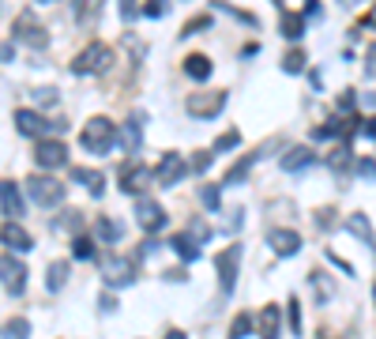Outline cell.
Masks as SVG:
<instances>
[{"mask_svg":"<svg viewBox=\"0 0 376 339\" xmlns=\"http://www.w3.org/2000/svg\"><path fill=\"white\" fill-rule=\"evenodd\" d=\"M113 140H117V125L109 117H91L83 125V147L91 155H109L113 151Z\"/></svg>","mask_w":376,"mask_h":339,"instance_id":"cell-1","label":"cell"},{"mask_svg":"<svg viewBox=\"0 0 376 339\" xmlns=\"http://www.w3.org/2000/svg\"><path fill=\"white\" fill-rule=\"evenodd\" d=\"M109 64H113V49L102 46V42H91V46L80 49V57L72 61V72L75 75H102V72H109Z\"/></svg>","mask_w":376,"mask_h":339,"instance_id":"cell-2","label":"cell"},{"mask_svg":"<svg viewBox=\"0 0 376 339\" xmlns=\"http://www.w3.org/2000/svg\"><path fill=\"white\" fill-rule=\"evenodd\" d=\"M27 196L42 207H53V204H64V185L57 178H49V173H35V178L27 181Z\"/></svg>","mask_w":376,"mask_h":339,"instance_id":"cell-3","label":"cell"},{"mask_svg":"<svg viewBox=\"0 0 376 339\" xmlns=\"http://www.w3.org/2000/svg\"><path fill=\"white\" fill-rule=\"evenodd\" d=\"M15 125H19V132L23 136H35L42 140L46 132H64V117H53V121H46V117H38L35 109H15Z\"/></svg>","mask_w":376,"mask_h":339,"instance_id":"cell-4","label":"cell"},{"mask_svg":"<svg viewBox=\"0 0 376 339\" xmlns=\"http://www.w3.org/2000/svg\"><path fill=\"white\" fill-rule=\"evenodd\" d=\"M0 283H4V290L8 294H23V287H27V264L19 257H12V253H4L0 257Z\"/></svg>","mask_w":376,"mask_h":339,"instance_id":"cell-5","label":"cell"},{"mask_svg":"<svg viewBox=\"0 0 376 339\" xmlns=\"http://www.w3.org/2000/svg\"><path fill=\"white\" fill-rule=\"evenodd\" d=\"M215 268H218V287H223V294H234V287H237V268H241V245H230L226 253H218Z\"/></svg>","mask_w":376,"mask_h":339,"instance_id":"cell-6","label":"cell"},{"mask_svg":"<svg viewBox=\"0 0 376 339\" xmlns=\"http://www.w3.org/2000/svg\"><path fill=\"white\" fill-rule=\"evenodd\" d=\"M35 162L42 170H57L68 162V147L61 144V140H49V136H42L38 144H35Z\"/></svg>","mask_w":376,"mask_h":339,"instance_id":"cell-7","label":"cell"},{"mask_svg":"<svg viewBox=\"0 0 376 339\" xmlns=\"http://www.w3.org/2000/svg\"><path fill=\"white\" fill-rule=\"evenodd\" d=\"M120 192H128V196H143L147 192V185L154 181V170H147V166H139V162H132V166H125L120 170Z\"/></svg>","mask_w":376,"mask_h":339,"instance_id":"cell-8","label":"cell"},{"mask_svg":"<svg viewBox=\"0 0 376 339\" xmlns=\"http://www.w3.org/2000/svg\"><path fill=\"white\" fill-rule=\"evenodd\" d=\"M188 173V159H181L177 151H170V155H162L158 170H154V181L162 185V189H170V185H177Z\"/></svg>","mask_w":376,"mask_h":339,"instance_id":"cell-9","label":"cell"},{"mask_svg":"<svg viewBox=\"0 0 376 339\" xmlns=\"http://www.w3.org/2000/svg\"><path fill=\"white\" fill-rule=\"evenodd\" d=\"M98 268H102V279L109 283V287H128V283L136 279V268H132L128 260H120V257L98 260Z\"/></svg>","mask_w":376,"mask_h":339,"instance_id":"cell-10","label":"cell"},{"mask_svg":"<svg viewBox=\"0 0 376 339\" xmlns=\"http://www.w3.org/2000/svg\"><path fill=\"white\" fill-rule=\"evenodd\" d=\"M15 38L19 42H27V46H35V49H46V27L38 23V16H30V12H23L15 19Z\"/></svg>","mask_w":376,"mask_h":339,"instance_id":"cell-11","label":"cell"},{"mask_svg":"<svg viewBox=\"0 0 376 339\" xmlns=\"http://www.w3.org/2000/svg\"><path fill=\"white\" fill-rule=\"evenodd\" d=\"M0 242L12 249V253H27V249H35V238H30L19 223H4V226H0Z\"/></svg>","mask_w":376,"mask_h":339,"instance_id":"cell-12","label":"cell"},{"mask_svg":"<svg viewBox=\"0 0 376 339\" xmlns=\"http://www.w3.org/2000/svg\"><path fill=\"white\" fill-rule=\"evenodd\" d=\"M136 218H139L143 230H151V234L165 226V211H162V207L154 204V200H139V204H136Z\"/></svg>","mask_w":376,"mask_h":339,"instance_id":"cell-13","label":"cell"},{"mask_svg":"<svg viewBox=\"0 0 376 339\" xmlns=\"http://www.w3.org/2000/svg\"><path fill=\"white\" fill-rule=\"evenodd\" d=\"M268 245L279 257H294L297 249H301V234H297V230H271L268 234Z\"/></svg>","mask_w":376,"mask_h":339,"instance_id":"cell-14","label":"cell"},{"mask_svg":"<svg viewBox=\"0 0 376 339\" xmlns=\"http://www.w3.org/2000/svg\"><path fill=\"white\" fill-rule=\"evenodd\" d=\"M0 207H4V211L8 215H12V218H19V215H23V192H19V185L15 181H0Z\"/></svg>","mask_w":376,"mask_h":339,"instance_id":"cell-15","label":"cell"},{"mask_svg":"<svg viewBox=\"0 0 376 339\" xmlns=\"http://www.w3.org/2000/svg\"><path fill=\"white\" fill-rule=\"evenodd\" d=\"M223 102H226L223 91H218V94H192V98H188V109H192L196 117H215Z\"/></svg>","mask_w":376,"mask_h":339,"instance_id":"cell-16","label":"cell"},{"mask_svg":"<svg viewBox=\"0 0 376 339\" xmlns=\"http://www.w3.org/2000/svg\"><path fill=\"white\" fill-rule=\"evenodd\" d=\"M313 147H290V151H286V155H282V162H279V166L286 170V173H297V170H305V166H313Z\"/></svg>","mask_w":376,"mask_h":339,"instance_id":"cell-17","label":"cell"},{"mask_svg":"<svg viewBox=\"0 0 376 339\" xmlns=\"http://www.w3.org/2000/svg\"><path fill=\"white\" fill-rule=\"evenodd\" d=\"M94 238H98V242H109V245H113V242L125 238V226H120L117 218H109V215H98V218H94Z\"/></svg>","mask_w":376,"mask_h":339,"instance_id":"cell-18","label":"cell"},{"mask_svg":"<svg viewBox=\"0 0 376 339\" xmlns=\"http://www.w3.org/2000/svg\"><path fill=\"white\" fill-rule=\"evenodd\" d=\"M184 75L188 80H211V57H203V53H188L184 57Z\"/></svg>","mask_w":376,"mask_h":339,"instance_id":"cell-19","label":"cell"},{"mask_svg":"<svg viewBox=\"0 0 376 339\" xmlns=\"http://www.w3.org/2000/svg\"><path fill=\"white\" fill-rule=\"evenodd\" d=\"M173 253L192 264V260H200V242H196L192 234H177V238H173Z\"/></svg>","mask_w":376,"mask_h":339,"instance_id":"cell-20","label":"cell"},{"mask_svg":"<svg viewBox=\"0 0 376 339\" xmlns=\"http://www.w3.org/2000/svg\"><path fill=\"white\" fill-rule=\"evenodd\" d=\"M279 321H282L279 305H268V309L260 313V335L263 339H279Z\"/></svg>","mask_w":376,"mask_h":339,"instance_id":"cell-21","label":"cell"},{"mask_svg":"<svg viewBox=\"0 0 376 339\" xmlns=\"http://www.w3.org/2000/svg\"><path fill=\"white\" fill-rule=\"evenodd\" d=\"M279 30H282V35L290 38V42H297V38L305 35V19H301V12H286L282 23H279Z\"/></svg>","mask_w":376,"mask_h":339,"instance_id":"cell-22","label":"cell"},{"mask_svg":"<svg viewBox=\"0 0 376 339\" xmlns=\"http://www.w3.org/2000/svg\"><path fill=\"white\" fill-rule=\"evenodd\" d=\"M72 257L75 260H87V264H91V260L98 257V245H94V238H87V234H80L72 242Z\"/></svg>","mask_w":376,"mask_h":339,"instance_id":"cell-23","label":"cell"},{"mask_svg":"<svg viewBox=\"0 0 376 339\" xmlns=\"http://www.w3.org/2000/svg\"><path fill=\"white\" fill-rule=\"evenodd\" d=\"M68 283V264L64 260H57V264H49V276H46V290L61 294V287Z\"/></svg>","mask_w":376,"mask_h":339,"instance_id":"cell-24","label":"cell"},{"mask_svg":"<svg viewBox=\"0 0 376 339\" xmlns=\"http://www.w3.org/2000/svg\"><path fill=\"white\" fill-rule=\"evenodd\" d=\"M346 226H350V230L358 234V238H361V242L369 245V249H376V238H372V230H369V218H365V215H350V218H346Z\"/></svg>","mask_w":376,"mask_h":339,"instance_id":"cell-25","label":"cell"},{"mask_svg":"<svg viewBox=\"0 0 376 339\" xmlns=\"http://www.w3.org/2000/svg\"><path fill=\"white\" fill-rule=\"evenodd\" d=\"M139 125H143V113H136L125 128H120V136H125V147H128V151H139V144H143V140H139Z\"/></svg>","mask_w":376,"mask_h":339,"instance_id":"cell-26","label":"cell"},{"mask_svg":"<svg viewBox=\"0 0 376 339\" xmlns=\"http://www.w3.org/2000/svg\"><path fill=\"white\" fill-rule=\"evenodd\" d=\"M0 339H30V321H8L4 328H0Z\"/></svg>","mask_w":376,"mask_h":339,"instance_id":"cell-27","label":"cell"},{"mask_svg":"<svg viewBox=\"0 0 376 339\" xmlns=\"http://www.w3.org/2000/svg\"><path fill=\"white\" fill-rule=\"evenodd\" d=\"M252 328H256V321H252L249 313H241V316H234V324H230V339H245V335H252Z\"/></svg>","mask_w":376,"mask_h":339,"instance_id":"cell-28","label":"cell"},{"mask_svg":"<svg viewBox=\"0 0 376 339\" xmlns=\"http://www.w3.org/2000/svg\"><path fill=\"white\" fill-rule=\"evenodd\" d=\"M75 181L87 185L94 196H102V173H98V170H75Z\"/></svg>","mask_w":376,"mask_h":339,"instance_id":"cell-29","label":"cell"},{"mask_svg":"<svg viewBox=\"0 0 376 339\" xmlns=\"http://www.w3.org/2000/svg\"><path fill=\"white\" fill-rule=\"evenodd\" d=\"M301 68H305V49H290V53H286V57H282V72L297 75Z\"/></svg>","mask_w":376,"mask_h":339,"instance_id":"cell-30","label":"cell"},{"mask_svg":"<svg viewBox=\"0 0 376 339\" xmlns=\"http://www.w3.org/2000/svg\"><path fill=\"white\" fill-rule=\"evenodd\" d=\"M218 196H223V192H218V185H203V189H200V204L207 207V211H218V207H223Z\"/></svg>","mask_w":376,"mask_h":339,"instance_id":"cell-31","label":"cell"},{"mask_svg":"<svg viewBox=\"0 0 376 339\" xmlns=\"http://www.w3.org/2000/svg\"><path fill=\"white\" fill-rule=\"evenodd\" d=\"M102 0H75V19H94Z\"/></svg>","mask_w":376,"mask_h":339,"instance_id":"cell-32","label":"cell"},{"mask_svg":"<svg viewBox=\"0 0 376 339\" xmlns=\"http://www.w3.org/2000/svg\"><path fill=\"white\" fill-rule=\"evenodd\" d=\"M120 46L128 49V57H132V61H139V57H143V38H136V35H125V38H120Z\"/></svg>","mask_w":376,"mask_h":339,"instance_id":"cell-33","label":"cell"},{"mask_svg":"<svg viewBox=\"0 0 376 339\" xmlns=\"http://www.w3.org/2000/svg\"><path fill=\"white\" fill-rule=\"evenodd\" d=\"M211 159H215V147H211V151H196V155H192V162H188V166H192L196 173H203L207 166H211Z\"/></svg>","mask_w":376,"mask_h":339,"instance_id":"cell-34","label":"cell"},{"mask_svg":"<svg viewBox=\"0 0 376 339\" xmlns=\"http://www.w3.org/2000/svg\"><path fill=\"white\" fill-rule=\"evenodd\" d=\"M237 144H241V132H234V128H230V132H223V136H218L215 151H234Z\"/></svg>","mask_w":376,"mask_h":339,"instance_id":"cell-35","label":"cell"},{"mask_svg":"<svg viewBox=\"0 0 376 339\" xmlns=\"http://www.w3.org/2000/svg\"><path fill=\"white\" fill-rule=\"evenodd\" d=\"M203 27H211V16H196L192 23H188V27L181 30V38H188V35H200Z\"/></svg>","mask_w":376,"mask_h":339,"instance_id":"cell-36","label":"cell"},{"mask_svg":"<svg viewBox=\"0 0 376 339\" xmlns=\"http://www.w3.org/2000/svg\"><path fill=\"white\" fill-rule=\"evenodd\" d=\"M165 8H170V0H147V4H143V12H147L151 19H158V16H165Z\"/></svg>","mask_w":376,"mask_h":339,"instance_id":"cell-37","label":"cell"},{"mask_svg":"<svg viewBox=\"0 0 376 339\" xmlns=\"http://www.w3.org/2000/svg\"><path fill=\"white\" fill-rule=\"evenodd\" d=\"M290 328L294 332H301V302L290 298Z\"/></svg>","mask_w":376,"mask_h":339,"instance_id":"cell-38","label":"cell"},{"mask_svg":"<svg viewBox=\"0 0 376 339\" xmlns=\"http://www.w3.org/2000/svg\"><path fill=\"white\" fill-rule=\"evenodd\" d=\"M358 173H361V178H369V181H376V162L372 159H361L358 162Z\"/></svg>","mask_w":376,"mask_h":339,"instance_id":"cell-39","label":"cell"},{"mask_svg":"<svg viewBox=\"0 0 376 339\" xmlns=\"http://www.w3.org/2000/svg\"><path fill=\"white\" fill-rule=\"evenodd\" d=\"M117 8H120V19H132V16H136V0H117Z\"/></svg>","mask_w":376,"mask_h":339,"instance_id":"cell-40","label":"cell"},{"mask_svg":"<svg viewBox=\"0 0 376 339\" xmlns=\"http://www.w3.org/2000/svg\"><path fill=\"white\" fill-rule=\"evenodd\" d=\"M346 159H350V151H346V147H339L335 155H327V162H331V166H342V162H346Z\"/></svg>","mask_w":376,"mask_h":339,"instance_id":"cell-41","label":"cell"},{"mask_svg":"<svg viewBox=\"0 0 376 339\" xmlns=\"http://www.w3.org/2000/svg\"><path fill=\"white\" fill-rule=\"evenodd\" d=\"M53 98H57V91H35V94H30V102H53Z\"/></svg>","mask_w":376,"mask_h":339,"instance_id":"cell-42","label":"cell"},{"mask_svg":"<svg viewBox=\"0 0 376 339\" xmlns=\"http://www.w3.org/2000/svg\"><path fill=\"white\" fill-rule=\"evenodd\" d=\"M361 106H369V109H376V91H372V94H361Z\"/></svg>","mask_w":376,"mask_h":339,"instance_id":"cell-43","label":"cell"},{"mask_svg":"<svg viewBox=\"0 0 376 339\" xmlns=\"http://www.w3.org/2000/svg\"><path fill=\"white\" fill-rule=\"evenodd\" d=\"M165 339H188L184 332H177V328H173V332H165Z\"/></svg>","mask_w":376,"mask_h":339,"instance_id":"cell-44","label":"cell"},{"mask_svg":"<svg viewBox=\"0 0 376 339\" xmlns=\"http://www.w3.org/2000/svg\"><path fill=\"white\" fill-rule=\"evenodd\" d=\"M339 4H342V8H358L361 0H339Z\"/></svg>","mask_w":376,"mask_h":339,"instance_id":"cell-45","label":"cell"},{"mask_svg":"<svg viewBox=\"0 0 376 339\" xmlns=\"http://www.w3.org/2000/svg\"><path fill=\"white\" fill-rule=\"evenodd\" d=\"M369 27H376V4H372V12H369V19H365Z\"/></svg>","mask_w":376,"mask_h":339,"instance_id":"cell-46","label":"cell"},{"mask_svg":"<svg viewBox=\"0 0 376 339\" xmlns=\"http://www.w3.org/2000/svg\"><path fill=\"white\" fill-rule=\"evenodd\" d=\"M369 72H376V46H372V57H369Z\"/></svg>","mask_w":376,"mask_h":339,"instance_id":"cell-47","label":"cell"},{"mask_svg":"<svg viewBox=\"0 0 376 339\" xmlns=\"http://www.w3.org/2000/svg\"><path fill=\"white\" fill-rule=\"evenodd\" d=\"M369 136H376V117H372V121H369Z\"/></svg>","mask_w":376,"mask_h":339,"instance_id":"cell-48","label":"cell"},{"mask_svg":"<svg viewBox=\"0 0 376 339\" xmlns=\"http://www.w3.org/2000/svg\"><path fill=\"white\" fill-rule=\"evenodd\" d=\"M275 4H282V0H275Z\"/></svg>","mask_w":376,"mask_h":339,"instance_id":"cell-49","label":"cell"},{"mask_svg":"<svg viewBox=\"0 0 376 339\" xmlns=\"http://www.w3.org/2000/svg\"><path fill=\"white\" fill-rule=\"evenodd\" d=\"M42 4H49V0H42Z\"/></svg>","mask_w":376,"mask_h":339,"instance_id":"cell-50","label":"cell"},{"mask_svg":"<svg viewBox=\"0 0 376 339\" xmlns=\"http://www.w3.org/2000/svg\"><path fill=\"white\" fill-rule=\"evenodd\" d=\"M372 294H376V290H372Z\"/></svg>","mask_w":376,"mask_h":339,"instance_id":"cell-51","label":"cell"}]
</instances>
